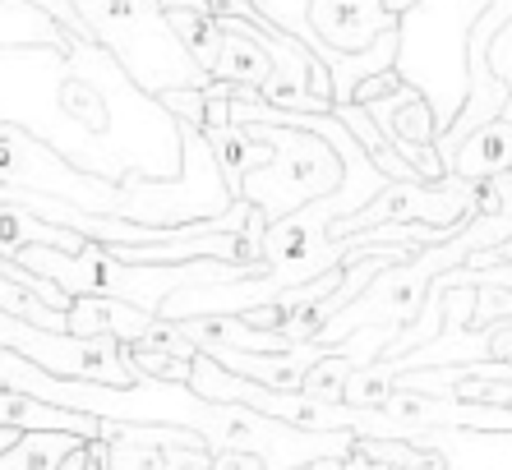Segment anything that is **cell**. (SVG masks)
Returning a JSON list of instances; mask_svg holds the SVG:
<instances>
[{
  "mask_svg": "<svg viewBox=\"0 0 512 470\" xmlns=\"http://www.w3.org/2000/svg\"><path fill=\"white\" fill-rule=\"evenodd\" d=\"M14 259L28 272L56 282L65 295H111L125 305H139L148 314L162 309L171 291L180 286H213V282H245V277H263L268 263H227V259H180V263H120L111 259L102 245L88 240L79 254L47 245L14 249Z\"/></svg>",
  "mask_w": 512,
  "mask_h": 470,
  "instance_id": "cell-1",
  "label": "cell"
},
{
  "mask_svg": "<svg viewBox=\"0 0 512 470\" xmlns=\"http://www.w3.org/2000/svg\"><path fill=\"white\" fill-rule=\"evenodd\" d=\"M97 51H107L148 97L162 88H203L208 74L185 56L157 0H74Z\"/></svg>",
  "mask_w": 512,
  "mask_h": 470,
  "instance_id": "cell-2",
  "label": "cell"
},
{
  "mask_svg": "<svg viewBox=\"0 0 512 470\" xmlns=\"http://www.w3.org/2000/svg\"><path fill=\"white\" fill-rule=\"evenodd\" d=\"M250 130L268 143V162L240 176L236 199H250L263 212V222H277L337 189L346 157L328 139L296 125H273V120H254Z\"/></svg>",
  "mask_w": 512,
  "mask_h": 470,
  "instance_id": "cell-3",
  "label": "cell"
},
{
  "mask_svg": "<svg viewBox=\"0 0 512 470\" xmlns=\"http://www.w3.org/2000/svg\"><path fill=\"white\" fill-rule=\"evenodd\" d=\"M0 346L42 365L56 378L107 383V388H134L139 383L130 355H125V341L116 337H74V332H51L37 328V323H24V318L0 314Z\"/></svg>",
  "mask_w": 512,
  "mask_h": 470,
  "instance_id": "cell-4",
  "label": "cell"
},
{
  "mask_svg": "<svg viewBox=\"0 0 512 470\" xmlns=\"http://www.w3.org/2000/svg\"><path fill=\"white\" fill-rule=\"evenodd\" d=\"M356 106L370 111V120L383 134V143H388L406 166H416L420 180H439L443 176L439 153H434V134H439V125H434V106L425 102V93H420L416 83L402 79L397 88L370 97V102H356Z\"/></svg>",
  "mask_w": 512,
  "mask_h": 470,
  "instance_id": "cell-5",
  "label": "cell"
},
{
  "mask_svg": "<svg viewBox=\"0 0 512 470\" xmlns=\"http://www.w3.org/2000/svg\"><path fill=\"white\" fill-rule=\"evenodd\" d=\"M0 185H19V189H37V194L70 199L65 185H111V180L74 171L56 148H47L42 139L19 130V125H5V120H0Z\"/></svg>",
  "mask_w": 512,
  "mask_h": 470,
  "instance_id": "cell-6",
  "label": "cell"
},
{
  "mask_svg": "<svg viewBox=\"0 0 512 470\" xmlns=\"http://www.w3.org/2000/svg\"><path fill=\"white\" fill-rule=\"evenodd\" d=\"M305 24L314 28L323 47L342 51V56H360L383 33H397V14L383 0H310Z\"/></svg>",
  "mask_w": 512,
  "mask_h": 470,
  "instance_id": "cell-7",
  "label": "cell"
},
{
  "mask_svg": "<svg viewBox=\"0 0 512 470\" xmlns=\"http://www.w3.org/2000/svg\"><path fill=\"white\" fill-rule=\"evenodd\" d=\"M328 351V341H305V346H286V351H213V360L227 374L259 383V388H277V392H296L305 369Z\"/></svg>",
  "mask_w": 512,
  "mask_h": 470,
  "instance_id": "cell-8",
  "label": "cell"
},
{
  "mask_svg": "<svg viewBox=\"0 0 512 470\" xmlns=\"http://www.w3.org/2000/svg\"><path fill=\"white\" fill-rule=\"evenodd\" d=\"M153 314L139 305H125V300H111V295H70V309H65V332L74 337H116L125 346L148 332Z\"/></svg>",
  "mask_w": 512,
  "mask_h": 470,
  "instance_id": "cell-9",
  "label": "cell"
},
{
  "mask_svg": "<svg viewBox=\"0 0 512 470\" xmlns=\"http://www.w3.org/2000/svg\"><path fill=\"white\" fill-rule=\"evenodd\" d=\"M508 166H512V120L494 116V120H485V125H476V130L457 143L453 157L443 162V171L457 176V180L480 185V180L499 176V171H508Z\"/></svg>",
  "mask_w": 512,
  "mask_h": 470,
  "instance_id": "cell-10",
  "label": "cell"
},
{
  "mask_svg": "<svg viewBox=\"0 0 512 470\" xmlns=\"http://www.w3.org/2000/svg\"><path fill=\"white\" fill-rule=\"evenodd\" d=\"M222 24V47H217V60H213V79L217 83H231V88H254L259 93L268 74H273V56L259 47V37L240 19H217Z\"/></svg>",
  "mask_w": 512,
  "mask_h": 470,
  "instance_id": "cell-11",
  "label": "cell"
},
{
  "mask_svg": "<svg viewBox=\"0 0 512 470\" xmlns=\"http://www.w3.org/2000/svg\"><path fill=\"white\" fill-rule=\"evenodd\" d=\"M0 424L10 429H51V434H74V438H97L102 434V420L84 411H65V406H51V401H37L28 392L0 388Z\"/></svg>",
  "mask_w": 512,
  "mask_h": 470,
  "instance_id": "cell-12",
  "label": "cell"
},
{
  "mask_svg": "<svg viewBox=\"0 0 512 470\" xmlns=\"http://www.w3.org/2000/svg\"><path fill=\"white\" fill-rule=\"evenodd\" d=\"M0 47H42L56 56H74L79 42L33 0H0Z\"/></svg>",
  "mask_w": 512,
  "mask_h": 470,
  "instance_id": "cell-13",
  "label": "cell"
},
{
  "mask_svg": "<svg viewBox=\"0 0 512 470\" xmlns=\"http://www.w3.org/2000/svg\"><path fill=\"white\" fill-rule=\"evenodd\" d=\"M28 245L79 254L88 240L79 231H70V226H56V222H47V217H37V212L19 208V203H0V254L14 259V249H28Z\"/></svg>",
  "mask_w": 512,
  "mask_h": 470,
  "instance_id": "cell-14",
  "label": "cell"
},
{
  "mask_svg": "<svg viewBox=\"0 0 512 470\" xmlns=\"http://www.w3.org/2000/svg\"><path fill=\"white\" fill-rule=\"evenodd\" d=\"M79 443H88V438L28 429V434H19V443L0 452V470H60L70 452H79Z\"/></svg>",
  "mask_w": 512,
  "mask_h": 470,
  "instance_id": "cell-15",
  "label": "cell"
},
{
  "mask_svg": "<svg viewBox=\"0 0 512 470\" xmlns=\"http://www.w3.org/2000/svg\"><path fill=\"white\" fill-rule=\"evenodd\" d=\"M167 24H171V33H176V42H180V47H185V56H190L203 74L213 70L217 47H222V24H217L213 14L167 10ZM208 79H213V74H208Z\"/></svg>",
  "mask_w": 512,
  "mask_h": 470,
  "instance_id": "cell-16",
  "label": "cell"
},
{
  "mask_svg": "<svg viewBox=\"0 0 512 470\" xmlns=\"http://www.w3.org/2000/svg\"><path fill=\"white\" fill-rule=\"evenodd\" d=\"M0 314L24 318V323H37V328H51V332H65V314L51 309L47 300H37L28 286H19L14 277H5V272H0Z\"/></svg>",
  "mask_w": 512,
  "mask_h": 470,
  "instance_id": "cell-17",
  "label": "cell"
},
{
  "mask_svg": "<svg viewBox=\"0 0 512 470\" xmlns=\"http://www.w3.org/2000/svg\"><path fill=\"white\" fill-rule=\"evenodd\" d=\"M130 365L139 378H157V383H190V365L194 360H176L167 351H148V346H125Z\"/></svg>",
  "mask_w": 512,
  "mask_h": 470,
  "instance_id": "cell-18",
  "label": "cell"
},
{
  "mask_svg": "<svg viewBox=\"0 0 512 470\" xmlns=\"http://www.w3.org/2000/svg\"><path fill=\"white\" fill-rule=\"evenodd\" d=\"M485 65H489V74L503 83V111L499 116L503 120H512V14L503 19L499 28H494V37H489V47H485Z\"/></svg>",
  "mask_w": 512,
  "mask_h": 470,
  "instance_id": "cell-19",
  "label": "cell"
},
{
  "mask_svg": "<svg viewBox=\"0 0 512 470\" xmlns=\"http://www.w3.org/2000/svg\"><path fill=\"white\" fill-rule=\"evenodd\" d=\"M134 346H148V351H167V355H176V360H194V341L180 332V323L176 318H167V314H153V323H148V332H143Z\"/></svg>",
  "mask_w": 512,
  "mask_h": 470,
  "instance_id": "cell-20",
  "label": "cell"
},
{
  "mask_svg": "<svg viewBox=\"0 0 512 470\" xmlns=\"http://www.w3.org/2000/svg\"><path fill=\"white\" fill-rule=\"evenodd\" d=\"M33 5H42V10L56 19L65 33L79 42V47H93V37H88V28H84V19H79V10H74V0H33Z\"/></svg>",
  "mask_w": 512,
  "mask_h": 470,
  "instance_id": "cell-21",
  "label": "cell"
},
{
  "mask_svg": "<svg viewBox=\"0 0 512 470\" xmlns=\"http://www.w3.org/2000/svg\"><path fill=\"white\" fill-rule=\"evenodd\" d=\"M213 470H268L259 452H217Z\"/></svg>",
  "mask_w": 512,
  "mask_h": 470,
  "instance_id": "cell-22",
  "label": "cell"
},
{
  "mask_svg": "<svg viewBox=\"0 0 512 470\" xmlns=\"http://www.w3.org/2000/svg\"><path fill=\"white\" fill-rule=\"evenodd\" d=\"M162 10H194V14H208V0H157Z\"/></svg>",
  "mask_w": 512,
  "mask_h": 470,
  "instance_id": "cell-23",
  "label": "cell"
},
{
  "mask_svg": "<svg viewBox=\"0 0 512 470\" xmlns=\"http://www.w3.org/2000/svg\"><path fill=\"white\" fill-rule=\"evenodd\" d=\"M305 470H346V457H319V461H310Z\"/></svg>",
  "mask_w": 512,
  "mask_h": 470,
  "instance_id": "cell-24",
  "label": "cell"
},
{
  "mask_svg": "<svg viewBox=\"0 0 512 470\" xmlns=\"http://www.w3.org/2000/svg\"><path fill=\"white\" fill-rule=\"evenodd\" d=\"M19 434H24V429H10V424H0V452L19 443Z\"/></svg>",
  "mask_w": 512,
  "mask_h": 470,
  "instance_id": "cell-25",
  "label": "cell"
},
{
  "mask_svg": "<svg viewBox=\"0 0 512 470\" xmlns=\"http://www.w3.org/2000/svg\"><path fill=\"white\" fill-rule=\"evenodd\" d=\"M346 470H388V466H374V461H360V457H346Z\"/></svg>",
  "mask_w": 512,
  "mask_h": 470,
  "instance_id": "cell-26",
  "label": "cell"
},
{
  "mask_svg": "<svg viewBox=\"0 0 512 470\" xmlns=\"http://www.w3.org/2000/svg\"><path fill=\"white\" fill-rule=\"evenodd\" d=\"M383 5H388V10H393V14H406V10H411V5H416V0H383Z\"/></svg>",
  "mask_w": 512,
  "mask_h": 470,
  "instance_id": "cell-27",
  "label": "cell"
},
{
  "mask_svg": "<svg viewBox=\"0 0 512 470\" xmlns=\"http://www.w3.org/2000/svg\"><path fill=\"white\" fill-rule=\"evenodd\" d=\"M208 470H213V466H208Z\"/></svg>",
  "mask_w": 512,
  "mask_h": 470,
  "instance_id": "cell-28",
  "label": "cell"
}]
</instances>
